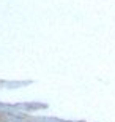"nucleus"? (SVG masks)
<instances>
[{"label":"nucleus","mask_w":115,"mask_h":122,"mask_svg":"<svg viewBox=\"0 0 115 122\" xmlns=\"http://www.w3.org/2000/svg\"><path fill=\"white\" fill-rule=\"evenodd\" d=\"M5 121H6V116L0 113V122H5Z\"/></svg>","instance_id":"nucleus-1"}]
</instances>
